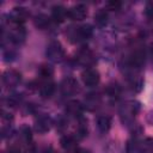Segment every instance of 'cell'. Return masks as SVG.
I'll return each instance as SVG.
<instances>
[{"label": "cell", "mask_w": 153, "mask_h": 153, "mask_svg": "<svg viewBox=\"0 0 153 153\" xmlns=\"http://www.w3.org/2000/svg\"><path fill=\"white\" fill-rule=\"evenodd\" d=\"M87 17V7L82 4H78L72 6L68 10V18L72 20H82Z\"/></svg>", "instance_id": "ba28073f"}, {"label": "cell", "mask_w": 153, "mask_h": 153, "mask_svg": "<svg viewBox=\"0 0 153 153\" xmlns=\"http://www.w3.org/2000/svg\"><path fill=\"white\" fill-rule=\"evenodd\" d=\"M67 37L73 43H79L88 39L92 36V27L90 25H80V26H72L66 32Z\"/></svg>", "instance_id": "6da1fadb"}, {"label": "cell", "mask_w": 153, "mask_h": 153, "mask_svg": "<svg viewBox=\"0 0 153 153\" xmlns=\"http://www.w3.org/2000/svg\"><path fill=\"white\" fill-rule=\"evenodd\" d=\"M22 75L14 69H7L2 74V82L6 87H14L20 82Z\"/></svg>", "instance_id": "52a82bcc"}, {"label": "cell", "mask_w": 153, "mask_h": 153, "mask_svg": "<svg viewBox=\"0 0 153 153\" xmlns=\"http://www.w3.org/2000/svg\"><path fill=\"white\" fill-rule=\"evenodd\" d=\"M60 143H61V147L63 149H72V148L75 147L76 141H75V137L74 136H72V135H65V136L61 137Z\"/></svg>", "instance_id": "2e32d148"}, {"label": "cell", "mask_w": 153, "mask_h": 153, "mask_svg": "<svg viewBox=\"0 0 153 153\" xmlns=\"http://www.w3.org/2000/svg\"><path fill=\"white\" fill-rule=\"evenodd\" d=\"M145 13L148 18H153V1H149L147 2L146 5V10H145Z\"/></svg>", "instance_id": "44dd1931"}, {"label": "cell", "mask_w": 153, "mask_h": 153, "mask_svg": "<svg viewBox=\"0 0 153 153\" xmlns=\"http://www.w3.org/2000/svg\"><path fill=\"white\" fill-rule=\"evenodd\" d=\"M121 5H122V4H121L120 1H109V2L106 4V8L110 10V11H117V10H120Z\"/></svg>", "instance_id": "ffe728a7"}, {"label": "cell", "mask_w": 153, "mask_h": 153, "mask_svg": "<svg viewBox=\"0 0 153 153\" xmlns=\"http://www.w3.org/2000/svg\"><path fill=\"white\" fill-rule=\"evenodd\" d=\"M50 126H51V120L48 116H41L35 123V129L38 133L44 134L50 129Z\"/></svg>", "instance_id": "7c38bea8"}, {"label": "cell", "mask_w": 153, "mask_h": 153, "mask_svg": "<svg viewBox=\"0 0 153 153\" xmlns=\"http://www.w3.org/2000/svg\"><path fill=\"white\" fill-rule=\"evenodd\" d=\"M45 54H47V57L53 62H61L66 56L65 49L59 41H51L47 45Z\"/></svg>", "instance_id": "7a4b0ae2"}, {"label": "cell", "mask_w": 153, "mask_h": 153, "mask_svg": "<svg viewBox=\"0 0 153 153\" xmlns=\"http://www.w3.org/2000/svg\"><path fill=\"white\" fill-rule=\"evenodd\" d=\"M20 133H22V137H23L26 142L31 141V137H32V135H31V129H30L27 126H23L22 129H20Z\"/></svg>", "instance_id": "d6986e66"}, {"label": "cell", "mask_w": 153, "mask_h": 153, "mask_svg": "<svg viewBox=\"0 0 153 153\" xmlns=\"http://www.w3.org/2000/svg\"><path fill=\"white\" fill-rule=\"evenodd\" d=\"M44 153H54L53 151H47V152H44Z\"/></svg>", "instance_id": "d4e9b609"}, {"label": "cell", "mask_w": 153, "mask_h": 153, "mask_svg": "<svg viewBox=\"0 0 153 153\" xmlns=\"http://www.w3.org/2000/svg\"><path fill=\"white\" fill-rule=\"evenodd\" d=\"M130 66L134 68H140L145 62V51L142 49H136L130 55Z\"/></svg>", "instance_id": "8fae6325"}, {"label": "cell", "mask_w": 153, "mask_h": 153, "mask_svg": "<svg viewBox=\"0 0 153 153\" xmlns=\"http://www.w3.org/2000/svg\"><path fill=\"white\" fill-rule=\"evenodd\" d=\"M75 153H90V151H87L85 148H76L75 149Z\"/></svg>", "instance_id": "603a6c76"}, {"label": "cell", "mask_w": 153, "mask_h": 153, "mask_svg": "<svg viewBox=\"0 0 153 153\" xmlns=\"http://www.w3.org/2000/svg\"><path fill=\"white\" fill-rule=\"evenodd\" d=\"M7 153H20V149L18 147H11Z\"/></svg>", "instance_id": "7402d4cb"}, {"label": "cell", "mask_w": 153, "mask_h": 153, "mask_svg": "<svg viewBox=\"0 0 153 153\" xmlns=\"http://www.w3.org/2000/svg\"><path fill=\"white\" fill-rule=\"evenodd\" d=\"M35 24H36V26L44 29V27H47V25H49V18H47L45 16H37Z\"/></svg>", "instance_id": "ac0fdd59"}, {"label": "cell", "mask_w": 153, "mask_h": 153, "mask_svg": "<svg viewBox=\"0 0 153 153\" xmlns=\"http://www.w3.org/2000/svg\"><path fill=\"white\" fill-rule=\"evenodd\" d=\"M149 53H151V57H152V61H153V44L151 45V51Z\"/></svg>", "instance_id": "cb8c5ba5"}, {"label": "cell", "mask_w": 153, "mask_h": 153, "mask_svg": "<svg viewBox=\"0 0 153 153\" xmlns=\"http://www.w3.org/2000/svg\"><path fill=\"white\" fill-rule=\"evenodd\" d=\"M54 91H55V84L51 81V79L50 80H44L41 84L39 92H41V96L43 98H50L54 94Z\"/></svg>", "instance_id": "4fadbf2b"}, {"label": "cell", "mask_w": 153, "mask_h": 153, "mask_svg": "<svg viewBox=\"0 0 153 153\" xmlns=\"http://www.w3.org/2000/svg\"><path fill=\"white\" fill-rule=\"evenodd\" d=\"M68 17V10H66L63 6L56 5L51 8V19L56 23H62Z\"/></svg>", "instance_id": "30bf717a"}, {"label": "cell", "mask_w": 153, "mask_h": 153, "mask_svg": "<svg viewBox=\"0 0 153 153\" xmlns=\"http://www.w3.org/2000/svg\"><path fill=\"white\" fill-rule=\"evenodd\" d=\"M97 127L102 133H106L111 127V120L109 116H100L97 120Z\"/></svg>", "instance_id": "9a60e30c"}, {"label": "cell", "mask_w": 153, "mask_h": 153, "mask_svg": "<svg viewBox=\"0 0 153 153\" xmlns=\"http://www.w3.org/2000/svg\"><path fill=\"white\" fill-rule=\"evenodd\" d=\"M10 25V30H8V39L12 43L16 44H20L24 42L25 39V30L23 24H13V23H8Z\"/></svg>", "instance_id": "3957f363"}, {"label": "cell", "mask_w": 153, "mask_h": 153, "mask_svg": "<svg viewBox=\"0 0 153 153\" xmlns=\"http://www.w3.org/2000/svg\"><path fill=\"white\" fill-rule=\"evenodd\" d=\"M81 80L84 82L85 86L87 87H94L99 84L100 80V75L98 73L97 69L94 68H86L82 73H81Z\"/></svg>", "instance_id": "5b68a950"}, {"label": "cell", "mask_w": 153, "mask_h": 153, "mask_svg": "<svg viewBox=\"0 0 153 153\" xmlns=\"http://www.w3.org/2000/svg\"><path fill=\"white\" fill-rule=\"evenodd\" d=\"M66 111H67L71 116L78 117V116H80L81 112H82V105H81V103L78 102V100H71V102L67 104V106H66Z\"/></svg>", "instance_id": "5bb4252c"}, {"label": "cell", "mask_w": 153, "mask_h": 153, "mask_svg": "<svg viewBox=\"0 0 153 153\" xmlns=\"http://www.w3.org/2000/svg\"><path fill=\"white\" fill-rule=\"evenodd\" d=\"M76 59L84 66H91L94 62V56H93L92 51L87 48H84V49L79 50V53L76 55Z\"/></svg>", "instance_id": "9c48e42d"}, {"label": "cell", "mask_w": 153, "mask_h": 153, "mask_svg": "<svg viewBox=\"0 0 153 153\" xmlns=\"http://www.w3.org/2000/svg\"><path fill=\"white\" fill-rule=\"evenodd\" d=\"M29 17V12L24 7H14L8 13V23L13 24H23Z\"/></svg>", "instance_id": "8992f818"}, {"label": "cell", "mask_w": 153, "mask_h": 153, "mask_svg": "<svg viewBox=\"0 0 153 153\" xmlns=\"http://www.w3.org/2000/svg\"><path fill=\"white\" fill-rule=\"evenodd\" d=\"M94 22L97 25L103 26L108 23V13L105 10H99L96 14H94Z\"/></svg>", "instance_id": "e0dca14e"}, {"label": "cell", "mask_w": 153, "mask_h": 153, "mask_svg": "<svg viewBox=\"0 0 153 153\" xmlns=\"http://www.w3.org/2000/svg\"><path fill=\"white\" fill-rule=\"evenodd\" d=\"M60 87H61V92H62L63 96H75L80 91L78 81L74 78H71V76L65 78L61 81Z\"/></svg>", "instance_id": "277c9868"}]
</instances>
